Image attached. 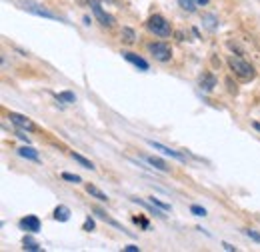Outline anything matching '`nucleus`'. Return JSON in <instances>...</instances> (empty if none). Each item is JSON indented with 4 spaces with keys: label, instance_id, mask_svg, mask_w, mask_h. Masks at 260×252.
Listing matches in <instances>:
<instances>
[{
    "label": "nucleus",
    "instance_id": "obj_24",
    "mask_svg": "<svg viewBox=\"0 0 260 252\" xmlns=\"http://www.w3.org/2000/svg\"><path fill=\"white\" fill-rule=\"evenodd\" d=\"M62 178H64V180H68V182H74V184H78V182H80V176L70 174V172H62Z\"/></svg>",
    "mask_w": 260,
    "mask_h": 252
},
{
    "label": "nucleus",
    "instance_id": "obj_9",
    "mask_svg": "<svg viewBox=\"0 0 260 252\" xmlns=\"http://www.w3.org/2000/svg\"><path fill=\"white\" fill-rule=\"evenodd\" d=\"M20 228L28 230V232H38L40 230V220L36 216H26V218L20 220Z\"/></svg>",
    "mask_w": 260,
    "mask_h": 252
},
{
    "label": "nucleus",
    "instance_id": "obj_4",
    "mask_svg": "<svg viewBox=\"0 0 260 252\" xmlns=\"http://www.w3.org/2000/svg\"><path fill=\"white\" fill-rule=\"evenodd\" d=\"M90 2V6H92V12H94V16L98 18V22L102 24V26H114V16H110L108 12H104L102 10V6H100V0H88Z\"/></svg>",
    "mask_w": 260,
    "mask_h": 252
},
{
    "label": "nucleus",
    "instance_id": "obj_6",
    "mask_svg": "<svg viewBox=\"0 0 260 252\" xmlns=\"http://www.w3.org/2000/svg\"><path fill=\"white\" fill-rule=\"evenodd\" d=\"M8 118H10V122L14 126H18L20 130H28V132H32L34 130V122L30 118H26V116H22V114H16V112H10L8 114Z\"/></svg>",
    "mask_w": 260,
    "mask_h": 252
},
{
    "label": "nucleus",
    "instance_id": "obj_29",
    "mask_svg": "<svg viewBox=\"0 0 260 252\" xmlns=\"http://www.w3.org/2000/svg\"><path fill=\"white\" fill-rule=\"evenodd\" d=\"M16 136H18L20 140H26V142H30V140H28V136H26V134H22V132H16Z\"/></svg>",
    "mask_w": 260,
    "mask_h": 252
},
{
    "label": "nucleus",
    "instance_id": "obj_19",
    "mask_svg": "<svg viewBox=\"0 0 260 252\" xmlns=\"http://www.w3.org/2000/svg\"><path fill=\"white\" fill-rule=\"evenodd\" d=\"M202 20H204V26H206V28H210V30L216 28V16H212V14H204Z\"/></svg>",
    "mask_w": 260,
    "mask_h": 252
},
{
    "label": "nucleus",
    "instance_id": "obj_25",
    "mask_svg": "<svg viewBox=\"0 0 260 252\" xmlns=\"http://www.w3.org/2000/svg\"><path fill=\"white\" fill-rule=\"evenodd\" d=\"M190 212H192L194 216H206V210H204L202 206H196V204L190 206Z\"/></svg>",
    "mask_w": 260,
    "mask_h": 252
},
{
    "label": "nucleus",
    "instance_id": "obj_20",
    "mask_svg": "<svg viewBox=\"0 0 260 252\" xmlns=\"http://www.w3.org/2000/svg\"><path fill=\"white\" fill-rule=\"evenodd\" d=\"M134 38H136V36H134V30H132V28H122V40H124V42L132 44Z\"/></svg>",
    "mask_w": 260,
    "mask_h": 252
},
{
    "label": "nucleus",
    "instance_id": "obj_16",
    "mask_svg": "<svg viewBox=\"0 0 260 252\" xmlns=\"http://www.w3.org/2000/svg\"><path fill=\"white\" fill-rule=\"evenodd\" d=\"M56 100L58 102H62V104H72L74 100H76V96H74V92H60V94H56Z\"/></svg>",
    "mask_w": 260,
    "mask_h": 252
},
{
    "label": "nucleus",
    "instance_id": "obj_21",
    "mask_svg": "<svg viewBox=\"0 0 260 252\" xmlns=\"http://www.w3.org/2000/svg\"><path fill=\"white\" fill-rule=\"evenodd\" d=\"M244 234H246L250 240H254V242H258V244H260V232H256V230H250V228H246V230H244Z\"/></svg>",
    "mask_w": 260,
    "mask_h": 252
},
{
    "label": "nucleus",
    "instance_id": "obj_17",
    "mask_svg": "<svg viewBox=\"0 0 260 252\" xmlns=\"http://www.w3.org/2000/svg\"><path fill=\"white\" fill-rule=\"evenodd\" d=\"M22 244H24V248L26 250H32V252H38V250H42V246L40 244H36L30 236H24V240H22Z\"/></svg>",
    "mask_w": 260,
    "mask_h": 252
},
{
    "label": "nucleus",
    "instance_id": "obj_8",
    "mask_svg": "<svg viewBox=\"0 0 260 252\" xmlns=\"http://www.w3.org/2000/svg\"><path fill=\"white\" fill-rule=\"evenodd\" d=\"M122 56H124V58H126L128 62L134 64L136 68H140L142 72H146V70H148V62H146L144 58H140L138 54H134V52H122Z\"/></svg>",
    "mask_w": 260,
    "mask_h": 252
},
{
    "label": "nucleus",
    "instance_id": "obj_27",
    "mask_svg": "<svg viewBox=\"0 0 260 252\" xmlns=\"http://www.w3.org/2000/svg\"><path fill=\"white\" fill-rule=\"evenodd\" d=\"M84 230H88V232L94 230V220H92V218H86V222H84Z\"/></svg>",
    "mask_w": 260,
    "mask_h": 252
},
{
    "label": "nucleus",
    "instance_id": "obj_13",
    "mask_svg": "<svg viewBox=\"0 0 260 252\" xmlns=\"http://www.w3.org/2000/svg\"><path fill=\"white\" fill-rule=\"evenodd\" d=\"M146 162H148V164H152L154 168L162 170V172H168V170H170V168L166 166V162H164L162 158H158V156H146Z\"/></svg>",
    "mask_w": 260,
    "mask_h": 252
},
{
    "label": "nucleus",
    "instance_id": "obj_15",
    "mask_svg": "<svg viewBox=\"0 0 260 252\" xmlns=\"http://www.w3.org/2000/svg\"><path fill=\"white\" fill-rule=\"evenodd\" d=\"M86 192H88L90 196L98 198V200H102V202H108V196H106V194H104V192H102L100 188H96L94 184H88V186H86Z\"/></svg>",
    "mask_w": 260,
    "mask_h": 252
},
{
    "label": "nucleus",
    "instance_id": "obj_11",
    "mask_svg": "<svg viewBox=\"0 0 260 252\" xmlns=\"http://www.w3.org/2000/svg\"><path fill=\"white\" fill-rule=\"evenodd\" d=\"M94 214H96L98 218H102V220H106V222H108V224H112L114 228H118V230H122V232H126L128 236H132V234H130V232H128V230H126V228H124V226H122V224H118V222H116V220H112L110 216H106V212H104V210H100V208H94Z\"/></svg>",
    "mask_w": 260,
    "mask_h": 252
},
{
    "label": "nucleus",
    "instance_id": "obj_2",
    "mask_svg": "<svg viewBox=\"0 0 260 252\" xmlns=\"http://www.w3.org/2000/svg\"><path fill=\"white\" fill-rule=\"evenodd\" d=\"M146 26H148V30L154 32V34H158V36H170V22L168 20H164L162 16H158V14H154V16H150L148 18V22H146Z\"/></svg>",
    "mask_w": 260,
    "mask_h": 252
},
{
    "label": "nucleus",
    "instance_id": "obj_31",
    "mask_svg": "<svg viewBox=\"0 0 260 252\" xmlns=\"http://www.w3.org/2000/svg\"><path fill=\"white\" fill-rule=\"evenodd\" d=\"M192 2H196L198 6H204V4H208V0H192Z\"/></svg>",
    "mask_w": 260,
    "mask_h": 252
},
{
    "label": "nucleus",
    "instance_id": "obj_18",
    "mask_svg": "<svg viewBox=\"0 0 260 252\" xmlns=\"http://www.w3.org/2000/svg\"><path fill=\"white\" fill-rule=\"evenodd\" d=\"M72 158H74V160H76L80 166H84V168H90V170H94V168H96V166H94L90 160H86V158L80 156V154H76V152H72Z\"/></svg>",
    "mask_w": 260,
    "mask_h": 252
},
{
    "label": "nucleus",
    "instance_id": "obj_22",
    "mask_svg": "<svg viewBox=\"0 0 260 252\" xmlns=\"http://www.w3.org/2000/svg\"><path fill=\"white\" fill-rule=\"evenodd\" d=\"M194 4H196V2H192V0H180V6H182L184 10H188V12H194V10H196Z\"/></svg>",
    "mask_w": 260,
    "mask_h": 252
},
{
    "label": "nucleus",
    "instance_id": "obj_7",
    "mask_svg": "<svg viewBox=\"0 0 260 252\" xmlns=\"http://www.w3.org/2000/svg\"><path fill=\"white\" fill-rule=\"evenodd\" d=\"M148 144H150L154 150H160V152H162V154H166V156H172V158H176V160H184V156H182L180 152H176V150H172V148H168V146H162L160 142L148 140Z\"/></svg>",
    "mask_w": 260,
    "mask_h": 252
},
{
    "label": "nucleus",
    "instance_id": "obj_23",
    "mask_svg": "<svg viewBox=\"0 0 260 252\" xmlns=\"http://www.w3.org/2000/svg\"><path fill=\"white\" fill-rule=\"evenodd\" d=\"M150 202H152L154 206H158V208H162L164 212H166V210H170V204H166V202H162V200H158V198H154V196L150 198Z\"/></svg>",
    "mask_w": 260,
    "mask_h": 252
},
{
    "label": "nucleus",
    "instance_id": "obj_26",
    "mask_svg": "<svg viewBox=\"0 0 260 252\" xmlns=\"http://www.w3.org/2000/svg\"><path fill=\"white\" fill-rule=\"evenodd\" d=\"M132 220L136 222V224H140V226H142L144 230H148V226H150V224H148V220H146V218H142V216H140V218H138V216H134Z\"/></svg>",
    "mask_w": 260,
    "mask_h": 252
},
{
    "label": "nucleus",
    "instance_id": "obj_1",
    "mask_svg": "<svg viewBox=\"0 0 260 252\" xmlns=\"http://www.w3.org/2000/svg\"><path fill=\"white\" fill-rule=\"evenodd\" d=\"M228 64H230V68L234 70V74L240 76L242 80H250V78L256 76L254 66H250L246 60H242L240 56H230V58H228Z\"/></svg>",
    "mask_w": 260,
    "mask_h": 252
},
{
    "label": "nucleus",
    "instance_id": "obj_12",
    "mask_svg": "<svg viewBox=\"0 0 260 252\" xmlns=\"http://www.w3.org/2000/svg\"><path fill=\"white\" fill-rule=\"evenodd\" d=\"M54 218L58 222H66L70 218V208L68 206H56V210H54Z\"/></svg>",
    "mask_w": 260,
    "mask_h": 252
},
{
    "label": "nucleus",
    "instance_id": "obj_5",
    "mask_svg": "<svg viewBox=\"0 0 260 252\" xmlns=\"http://www.w3.org/2000/svg\"><path fill=\"white\" fill-rule=\"evenodd\" d=\"M24 10L32 12V14H36V16H42V18H52V20H60V22H64L62 18H58V14H54V12L46 10V8H40V6L34 4V2H24Z\"/></svg>",
    "mask_w": 260,
    "mask_h": 252
},
{
    "label": "nucleus",
    "instance_id": "obj_28",
    "mask_svg": "<svg viewBox=\"0 0 260 252\" xmlns=\"http://www.w3.org/2000/svg\"><path fill=\"white\" fill-rule=\"evenodd\" d=\"M124 250L126 252H138L140 248H138V246H134V244H128V246H124Z\"/></svg>",
    "mask_w": 260,
    "mask_h": 252
},
{
    "label": "nucleus",
    "instance_id": "obj_10",
    "mask_svg": "<svg viewBox=\"0 0 260 252\" xmlns=\"http://www.w3.org/2000/svg\"><path fill=\"white\" fill-rule=\"evenodd\" d=\"M214 86H216V78H214L212 74H208V72H206V74H202V76H200V88H202V90L210 92Z\"/></svg>",
    "mask_w": 260,
    "mask_h": 252
},
{
    "label": "nucleus",
    "instance_id": "obj_30",
    "mask_svg": "<svg viewBox=\"0 0 260 252\" xmlns=\"http://www.w3.org/2000/svg\"><path fill=\"white\" fill-rule=\"evenodd\" d=\"M222 246H224V250H228V252L236 250V248H234V246H230V244H228V242H222Z\"/></svg>",
    "mask_w": 260,
    "mask_h": 252
},
{
    "label": "nucleus",
    "instance_id": "obj_3",
    "mask_svg": "<svg viewBox=\"0 0 260 252\" xmlns=\"http://www.w3.org/2000/svg\"><path fill=\"white\" fill-rule=\"evenodd\" d=\"M148 50H150V54H152L156 60H160V62L170 60V56H172L170 46L164 44V42H152V44H148Z\"/></svg>",
    "mask_w": 260,
    "mask_h": 252
},
{
    "label": "nucleus",
    "instance_id": "obj_14",
    "mask_svg": "<svg viewBox=\"0 0 260 252\" xmlns=\"http://www.w3.org/2000/svg\"><path fill=\"white\" fill-rule=\"evenodd\" d=\"M18 154H20L22 158L34 160V162H38V160H40V156H38V150H34V148H30V146H28V148H26V146H24V148H20V150H18Z\"/></svg>",
    "mask_w": 260,
    "mask_h": 252
}]
</instances>
